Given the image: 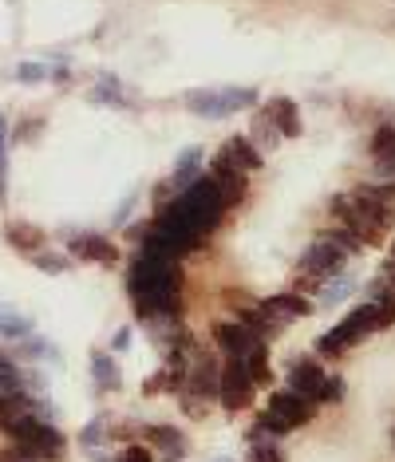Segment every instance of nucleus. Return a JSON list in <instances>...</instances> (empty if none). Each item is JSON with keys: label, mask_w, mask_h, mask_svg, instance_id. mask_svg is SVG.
I'll return each instance as SVG.
<instances>
[{"label": "nucleus", "mask_w": 395, "mask_h": 462, "mask_svg": "<svg viewBox=\"0 0 395 462\" xmlns=\"http://www.w3.org/2000/svg\"><path fill=\"white\" fill-rule=\"evenodd\" d=\"M4 435L24 447L36 462H48V458H60L63 455V435L48 423H40L36 415H16V419L4 423Z\"/></svg>", "instance_id": "obj_1"}, {"label": "nucleus", "mask_w": 395, "mask_h": 462, "mask_svg": "<svg viewBox=\"0 0 395 462\" xmlns=\"http://www.w3.org/2000/svg\"><path fill=\"white\" fill-rule=\"evenodd\" d=\"M253 387L257 384L250 380L245 364L237 356H229V364H226V372H222V384H218V400H222L229 411H242V408H250Z\"/></svg>", "instance_id": "obj_2"}, {"label": "nucleus", "mask_w": 395, "mask_h": 462, "mask_svg": "<svg viewBox=\"0 0 395 462\" xmlns=\"http://www.w3.org/2000/svg\"><path fill=\"white\" fill-rule=\"evenodd\" d=\"M186 103H190V111H198V115L222 119L234 107H250L253 103V91H190Z\"/></svg>", "instance_id": "obj_3"}, {"label": "nucleus", "mask_w": 395, "mask_h": 462, "mask_svg": "<svg viewBox=\"0 0 395 462\" xmlns=\"http://www.w3.org/2000/svg\"><path fill=\"white\" fill-rule=\"evenodd\" d=\"M312 411H317V400H309V395H297V392H277L269 395V415H277L284 427H300V423L312 419Z\"/></svg>", "instance_id": "obj_4"}, {"label": "nucleus", "mask_w": 395, "mask_h": 462, "mask_svg": "<svg viewBox=\"0 0 395 462\" xmlns=\"http://www.w3.org/2000/svg\"><path fill=\"white\" fill-rule=\"evenodd\" d=\"M340 265H344V249H340L333 237H320V242L300 257V269H305L309 276H333Z\"/></svg>", "instance_id": "obj_5"}, {"label": "nucleus", "mask_w": 395, "mask_h": 462, "mask_svg": "<svg viewBox=\"0 0 395 462\" xmlns=\"http://www.w3.org/2000/svg\"><path fill=\"white\" fill-rule=\"evenodd\" d=\"M325 380H328V375H325V367H320V364H312V359H297V364H292V372H289V392L317 400L320 387H325Z\"/></svg>", "instance_id": "obj_6"}, {"label": "nucleus", "mask_w": 395, "mask_h": 462, "mask_svg": "<svg viewBox=\"0 0 395 462\" xmlns=\"http://www.w3.org/2000/svg\"><path fill=\"white\" fill-rule=\"evenodd\" d=\"M214 336H218V344H222L229 356H237V359H242V356L257 344V340H261L250 325H242V320H234V325H218V328H214Z\"/></svg>", "instance_id": "obj_7"}, {"label": "nucleus", "mask_w": 395, "mask_h": 462, "mask_svg": "<svg viewBox=\"0 0 395 462\" xmlns=\"http://www.w3.org/2000/svg\"><path fill=\"white\" fill-rule=\"evenodd\" d=\"M312 304H305L300 297H273L261 304V317L265 320H277V325H284V320H297V317H309Z\"/></svg>", "instance_id": "obj_8"}, {"label": "nucleus", "mask_w": 395, "mask_h": 462, "mask_svg": "<svg viewBox=\"0 0 395 462\" xmlns=\"http://www.w3.org/2000/svg\"><path fill=\"white\" fill-rule=\"evenodd\" d=\"M222 159H229V162L237 166V170H245V174L261 166V154L253 151V143H250V138H229V143H226V151H222Z\"/></svg>", "instance_id": "obj_9"}, {"label": "nucleus", "mask_w": 395, "mask_h": 462, "mask_svg": "<svg viewBox=\"0 0 395 462\" xmlns=\"http://www.w3.org/2000/svg\"><path fill=\"white\" fill-rule=\"evenodd\" d=\"M76 257H84V261H99V265H111L115 261V249H111V242H103V237H79L76 245Z\"/></svg>", "instance_id": "obj_10"}, {"label": "nucleus", "mask_w": 395, "mask_h": 462, "mask_svg": "<svg viewBox=\"0 0 395 462\" xmlns=\"http://www.w3.org/2000/svg\"><path fill=\"white\" fill-rule=\"evenodd\" d=\"M372 159L388 170V166H395V127L391 123H383L380 131L372 135Z\"/></svg>", "instance_id": "obj_11"}, {"label": "nucleus", "mask_w": 395, "mask_h": 462, "mask_svg": "<svg viewBox=\"0 0 395 462\" xmlns=\"http://www.w3.org/2000/svg\"><path fill=\"white\" fill-rule=\"evenodd\" d=\"M242 364H245L253 384H269V352H265V340H257L250 352L242 356Z\"/></svg>", "instance_id": "obj_12"}, {"label": "nucleus", "mask_w": 395, "mask_h": 462, "mask_svg": "<svg viewBox=\"0 0 395 462\" xmlns=\"http://www.w3.org/2000/svg\"><path fill=\"white\" fill-rule=\"evenodd\" d=\"M269 119L281 127V135L284 138H292V135H300V119H297V107L289 103V99H277V103H269Z\"/></svg>", "instance_id": "obj_13"}, {"label": "nucleus", "mask_w": 395, "mask_h": 462, "mask_svg": "<svg viewBox=\"0 0 395 462\" xmlns=\"http://www.w3.org/2000/svg\"><path fill=\"white\" fill-rule=\"evenodd\" d=\"M146 435H151L154 447L167 450V458H182V455H186V439H182L174 427H151Z\"/></svg>", "instance_id": "obj_14"}, {"label": "nucleus", "mask_w": 395, "mask_h": 462, "mask_svg": "<svg viewBox=\"0 0 395 462\" xmlns=\"http://www.w3.org/2000/svg\"><path fill=\"white\" fill-rule=\"evenodd\" d=\"M8 242L21 245V249H36L44 242V234L36 226H8Z\"/></svg>", "instance_id": "obj_15"}, {"label": "nucleus", "mask_w": 395, "mask_h": 462, "mask_svg": "<svg viewBox=\"0 0 395 462\" xmlns=\"http://www.w3.org/2000/svg\"><path fill=\"white\" fill-rule=\"evenodd\" d=\"M95 375H99V384H103V387H107V384H111V387L119 384V372H115V364H111V359H107L103 352H95Z\"/></svg>", "instance_id": "obj_16"}, {"label": "nucleus", "mask_w": 395, "mask_h": 462, "mask_svg": "<svg viewBox=\"0 0 395 462\" xmlns=\"http://www.w3.org/2000/svg\"><path fill=\"white\" fill-rule=\"evenodd\" d=\"M253 462H284V458L269 439H261V442H253Z\"/></svg>", "instance_id": "obj_17"}, {"label": "nucleus", "mask_w": 395, "mask_h": 462, "mask_svg": "<svg viewBox=\"0 0 395 462\" xmlns=\"http://www.w3.org/2000/svg\"><path fill=\"white\" fill-rule=\"evenodd\" d=\"M16 384H21V375L12 372V364H8V359H0V387H4L0 395H12V392H16Z\"/></svg>", "instance_id": "obj_18"}, {"label": "nucleus", "mask_w": 395, "mask_h": 462, "mask_svg": "<svg viewBox=\"0 0 395 462\" xmlns=\"http://www.w3.org/2000/svg\"><path fill=\"white\" fill-rule=\"evenodd\" d=\"M340 395H344V380H325V387H320L317 403H336Z\"/></svg>", "instance_id": "obj_19"}, {"label": "nucleus", "mask_w": 395, "mask_h": 462, "mask_svg": "<svg viewBox=\"0 0 395 462\" xmlns=\"http://www.w3.org/2000/svg\"><path fill=\"white\" fill-rule=\"evenodd\" d=\"M115 462H154V455L146 447H127V450H119Z\"/></svg>", "instance_id": "obj_20"}, {"label": "nucleus", "mask_w": 395, "mask_h": 462, "mask_svg": "<svg viewBox=\"0 0 395 462\" xmlns=\"http://www.w3.org/2000/svg\"><path fill=\"white\" fill-rule=\"evenodd\" d=\"M0 462H36L24 447H8V450H0Z\"/></svg>", "instance_id": "obj_21"}, {"label": "nucleus", "mask_w": 395, "mask_h": 462, "mask_svg": "<svg viewBox=\"0 0 395 462\" xmlns=\"http://www.w3.org/2000/svg\"><path fill=\"white\" fill-rule=\"evenodd\" d=\"M391 269H395V249H391Z\"/></svg>", "instance_id": "obj_22"}, {"label": "nucleus", "mask_w": 395, "mask_h": 462, "mask_svg": "<svg viewBox=\"0 0 395 462\" xmlns=\"http://www.w3.org/2000/svg\"><path fill=\"white\" fill-rule=\"evenodd\" d=\"M218 462H234V458H218Z\"/></svg>", "instance_id": "obj_23"}, {"label": "nucleus", "mask_w": 395, "mask_h": 462, "mask_svg": "<svg viewBox=\"0 0 395 462\" xmlns=\"http://www.w3.org/2000/svg\"><path fill=\"white\" fill-rule=\"evenodd\" d=\"M167 462H182V458H167Z\"/></svg>", "instance_id": "obj_24"}, {"label": "nucleus", "mask_w": 395, "mask_h": 462, "mask_svg": "<svg viewBox=\"0 0 395 462\" xmlns=\"http://www.w3.org/2000/svg\"><path fill=\"white\" fill-rule=\"evenodd\" d=\"M391 439H395V427H391Z\"/></svg>", "instance_id": "obj_25"}]
</instances>
